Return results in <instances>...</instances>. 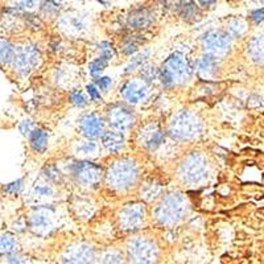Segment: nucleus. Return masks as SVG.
<instances>
[{"label":"nucleus","mask_w":264,"mask_h":264,"mask_svg":"<svg viewBox=\"0 0 264 264\" xmlns=\"http://www.w3.org/2000/svg\"><path fill=\"white\" fill-rule=\"evenodd\" d=\"M189 76H190V68H189L188 62L181 54H172L163 63L160 78L165 86L183 83V82L188 81Z\"/></svg>","instance_id":"obj_1"},{"label":"nucleus","mask_w":264,"mask_h":264,"mask_svg":"<svg viewBox=\"0 0 264 264\" xmlns=\"http://www.w3.org/2000/svg\"><path fill=\"white\" fill-rule=\"evenodd\" d=\"M138 170L136 165L131 161L123 160L117 163L108 172V181L118 189H126L135 183Z\"/></svg>","instance_id":"obj_2"},{"label":"nucleus","mask_w":264,"mask_h":264,"mask_svg":"<svg viewBox=\"0 0 264 264\" xmlns=\"http://www.w3.org/2000/svg\"><path fill=\"white\" fill-rule=\"evenodd\" d=\"M12 61L16 72L21 76H27L37 66L40 61V52L35 45H26L15 52Z\"/></svg>","instance_id":"obj_3"},{"label":"nucleus","mask_w":264,"mask_h":264,"mask_svg":"<svg viewBox=\"0 0 264 264\" xmlns=\"http://www.w3.org/2000/svg\"><path fill=\"white\" fill-rule=\"evenodd\" d=\"M200 131V123L193 115L188 113H181L173 119L170 124V134L173 138L179 140H189L194 138Z\"/></svg>","instance_id":"obj_4"},{"label":"nucleus","mask_w":264,"mask_h":264,"mask_svg":"<svg viewBox=\"0 0 264 264\" xmlns=\"http://www.w3.org/2000/svg\"><path fill=\"white\" fill-rule=\"evenodd\" d=\"M185 211V204L180 195L172 194L158 209V219L161 224H173L181 218Z\"/></svg>","instance_id":"obj_5"},{"label":"nucleus","mask_w":264,"mask_h":264,"mask_svg":"<svg viewBox=\"0 0 264 264\" xmlns=\"http://www.w3.org/2000/svg\"><path fill=\"white\" fill-rule=\"evenodd\" d=\"M131 260L135 264H152L156 258L155 246L148 240H135L128 249Z\"/></svg>","instance_id":"obj_6"},{"label":"nucleus","mask_w":264,"mask_h":264,"mask_svg":"<svg viewBox=\"0 0 264 264\" xmlns=\"http://www.w3.org/2000/svg\"><path fill=\"white\" fill-rule=\"evenodd\" d=\"M204 47L211 56L224 54L229 51L230 38L226 33L222 32H209L204 37Z\"/></svg>","instance_id":"obj_7"},{"label":"nucleus","mask_w":264,"mask_h":264,"mask_svg":"<svg viewBox=\"0 0 264 264\" xmlns=\"http://www.w3.org/2000/svg\"><path fill=\"white\" fill-rule=\"evenodd\" d=\"M183 176L189 183H198L206 176V163L200 156H192L184 163Z\"/></svg>","instance_id":"obj_8"},{"label":"nucleus","mask_w":264,"mask_h":264,"mask_svg":"<svg viewBox=\"0 0 264 264\" xmlns=\"http://www.w3.org/2000/svg\"><path fill=\"white\" fill-rule=\"evenodd\" d=\"M101 168L93 163H77L74 165V174L83 185H95L101 179Z\"/></svg>","instance_id":"obj_9"},{"label":"nucleus","mask_w":264,"mask_h":264,"mask_svg":"<svg viewBox=\"0 0 264 264\" xmlns=\"http://www.w3.org/2000/svg\"><path fill=\"white\" fill-rule=\"evenodd\" d=\"M122 94L124 97L126 101H128L129 103H139V102L144 101L148 95V87L145 85V82L143 81H129L127 82L126 85L123 86Z\"/></svg>","instance_id":"obj_10"},{"label":"nucleus","mask_w":264,"mask_h":264,"mask_svg":"<svg viewBox=\"0 0 264 264\" xmlns=\"http://www.w3.org/2000/svg\"><path fill=\"white\" fill-rule=\"evenodd\" d=\"M79 129L83 136L94 139L101 135V132L103 131V123L101 118L95 114H86L79 120Z\"/></svg>","instance_id":"obj_11"},{"label":"nucleus","mask_w":264,"mask_h":264,"mask_svg":"<svg viewBox=\"0 0 264 264\" xmlns=\"http://www.w3.org/2000/svg\"><path fill=\"white\" fill-rule=\"evenodd\" d=\"M134 123V117L128 110L118 107L110 111V124L117 131H124Z\"/></svg>","instance_id":"obj_12"},{"label":"nucleus","mask_w":264,"mask_h":264,"mask_svg":"<svg viewBox=\"0 0 264 264\" xmlns=\"http://www.w3.org/2000/svg\"><path fill=\"white\" fill-rule=\"evenodd\" d=\"M142 138L143 144L148 149H156L163 143L164 134L160 129V127L156 126V124H152V126L147 127L144 131H142Z\"/></svg>","instance_id":"obj_13"},{"label":"nucleus","mask_w":264,"mask_h":264,"mask_svg":"<svg viewBox=\"0 0 264 264\" xmlns=\"http://www.w3.org/2000/svg\"><path fill=\"white\" fill-rule=\"evenodd\" d=\"M143 217H144V211L139 208L138 205H134V206L123 211L122 224L124 225V229H136L139 225L142 224Z\"/></svg>","instance_id":"obj_14"},{"label":"nucleus","mask_w":264,"mask_h":264,"mask_svg":"<svg viewBox=\"0 0 264 264\" xmlns=\"http://www.w3.org/2000/svg\"><path fill=\"white\" fill-rule=\"evenodd\" d=\"M94 259V252L87 246H79L77 250L70 251L69 256L65 259L68 264H90Z\"/></svg>","instance_id":"obj_15"},{"label":"nucleus","mask_w":264,"mask_h":264,"mask_svg":"<svg viewBox=\"0 0 264 264\" xmlns=\"http://www.w3.org/2000/svg\"><path fill=\"white\" fill-rule=\"evenodd\" d=\"M102 142L110 152H118L124 144V136L119 131H108L103 135Z\"/></svg>","instance_id":"obj_16"},{"label":"nucleus","mask_w":264,"mask_h":264,"mask_svg":"<svg viewBox=\"0 0 264 264\" xmlns=\"http://www.w3.org/2000/svg\"><path fill=\"white\" fill-rule=\"evenodd\" d=\"M249 52L255 62L264 65V35L256 36L250 41Z\"/></svg>","instance_id":"obj_17"},{"label":"nucleus","mask_w":264,"mask_h":264,"mask_svg":"<svg viewBox=\"0 0 264 264\" xmlns=\"http://www.w3.org/2000/svg\"><path fill=\"white\" fill-rule=\"evenodd\" d=\"M152 15L147 10H139L128 17V26L131 28H145L152 23Z\"/></svg>","instance_id":"obj_18"},{"label":"nucleus","mask_w":264,"mask_h":264,"mask_svg":"<svg viewBox=\"0 0 264 264\" xmlns=\"http://www.w3.org/2000/svg\"><path fill=\"white\" fill-rule=\"evenodd\" d=\"M218 68V60L215 56H211V54H206L198 62V72L202 76H210V74H214L215 70Z\"/></svg>","instance_id":"obj_19"},{"label":"nucleus","mask_w":264,"mask_h":264,"mask_svg":"<svg viewBox=\"0 0 264 264\" xmlns=\"http://www.w3.org/2000/svg\"><path fill=\"white\" fill-rule=\"evenodd\" d=\"M48 145V134L44 129H33L31 134V147L36 152H44Z\"/></svg>","instance_id":"obj_20"},{"label":"nucleus","mask_w":264,"mask_h":264,"mask_svg":"<svg viewBox=\"0 0 264 264\" xmlns=\"http://www.w3.org/2000/svg\"><path fill=\"white\" fill-rule=\"evenodd\" d=\"M32 226L38 231H45L52 226L51 215L47 211H37L32 215Z\"/></svg>","instance_id":"obj_21"},{"label":"nucleus","mask_w":264,"mask_h":264,"mask_svg":"<svg viewBox=\"0 0 264 264\" xmlns=\"http://www.w3.org/2000/svg\"><path fill=\"white\" fill-rule=\"evenodd\" d=\"M177 12L179 15L185 20H194L197 19V16L200 15L198 13V8L194 3L192 2H185V3H179L177 6Z\"/></svg>","instance_id":"obj_22"},{"label":"nucleus","mask_w":264,"mask_h":264,"mask_svg":"<svg viewBox=\"0 0 264 264\" xmlns=\"http://www.w3.org/2000/svg\"><path fill=\"white\" fill-rule=\"evenodd\" d=\"M13 54H15V49L10 41L0 38V65L10 63L13 60Z\"/></svg>","instance_id":"obj_23"},{"label":"nucleus","mask_w":264,"mask_h":264,"mask_svg":"<svg viewBox=\"0 0 264 264\" xmlns=\"http://www.w3.org/2000/svg\"><path fill=\"white\" fill-rule=\"evenodd\" d=\"M16 243L15 238L10 234H3V235H0V252L2 254H11L16 250Z\"/></svg>","instance_id":"obj_24"},{"label":"nucleus","mask_w":264,"mask_h":264,"mask_svg":"<svg viewBox=\"0 0 264 264\" xmlns=\"http://www.w3.org/2000/svg\"><path fill=\"white\" fill-rule=\"evenodd\" d=\"M148 54H149V53H148V52H144V53H140V54H139V56L134 57V58H132V60H131V62H129L128 65H127L126 73L132 72V70H135L136 68H138V66L142 65V63L145 61V58H147V57H148Z\"/></svg>","instance_id":"obj_25"},{"label":"nucleus","mask_w":264,"mask_h":264,"mask_svg":"<svg viewBox=\"0 0 264 264\" xmlns=\"http://www.w3.org/2000/svg\"><path fill=\"white\" fill-rule=\"evenodd\" d=\"M106 65H107V61L102 60L101 57H99V58H97V60H94L92 63H90V73H92L94 77H97L99 73L103 72Z\"/></svg>","instance_id":"obj_26"},{"label":"nucleus","mask_w":264,"mask_h":264,"mask_svg":"<svg viewBox=\"0 0 264 264\" xmlns=\"http://www.w3.org/2000/svg\"><path fill=\"white\" fill-rule=\"evenodd\" d=\"M158 74L159 73L155 66H145V68H142V76L144 81H155Z\"/></svg>","instance_id":"obj_27"},{"label":"nucleus","mask_w":264,"mask_h":264,"mask_svg":"<svg viewBox=\"0 0 264 264\" xmlns=\"http://www.w3.org/2000/svg\"><path fill=\"white\" fill-rule=\"evenodd\" d=\"M23 188V180H17L15 183H11L8 185L4 186V192L8 193L11 195H15V194H19L20 190Z\"/></svg>","instance_id":"obj_28"},{"label":"nucleus","mask_w":264,"mask_h":264,"mask_svg":"<svg viewBox=\"0 0 264 264\" xmlns=\"http://www.w3.org/2000/svg\"><path fill=\"white\" fill-rule=\"evenodd\" d=\"M245 32V24L240 21H233L229 26V33L231 36H240Z\"/></svg>","instance_id":"obj_29"},{"label":"nucleus","mask_w":264,"mask_h":264,"mask_svg":"<svg viewBox=\"0 0 264 264\" xmlns=\"http://www.w3.org/2000/svg\"><path fill=\"white\" fill-rule=\"evenodd\" d=\"M70 101L72 103H74L76 106H85L87 102H86V98L83 97L81 92H72L70 93Z\"/></svg>","instance_id":"obj_30"},{"label":"nucleus","mask_w":264,"mask_h":264,"mask_svg":"<svg viewBox=\"0 0 264 264\" xmlns=\"http://www.w3.org/2000/svg\"><path fill=\"white\" fill-rule=\"evenodd\" d=\"M35 194L38 197H51L53 194V190H52L51 186L38 185L35 188Z\"/></svg>","instance_id":"obj_31"},{"label":"nucleus","mask_w":264,"mask_h":264,"mask_svg":"<svg viewBox=\"0 0 264 264\" xmlns=\"http://www.w3.org/2000/svg\"><path fill=\"white\" fill-rule=\"evenodd\" d=\"M19 131L21 132L23 135H29L33 131V124H32L31 120H23L19 126Z\"/></svg>","instance_id":"obj_32"},{"label":"nucleus","mask_w":264,"mask_h":264,"mask_svg":"<svg viewBox=\"0 0 264 264\" xmlns=\"http://www.w3.org/2000/svg\"><path fill=\"white\" fill-rule=\"evenodd\" d=\"M78 151L81 152L82 155H90L93 152L97 151V147H95L94 143H85V144H82L81 147L78 148Z\"/></svg>","instance_id":"obj_33"},{"label":"nucleus","mask_w":264,"mask_h":264,"mask_svg":"<svg viewBox=\"0 0 264 264\" xmlns=\"http://www.w3.org/2000/svg\"><path fill=\"white\" fill-rule=\"evenodd\" d=\"M102 264H123V263H122V260H120V258L118 256V255L108 254L103 258V260H102Z\"/></svg>","instance_id":"obj_34"},{"label":"nucleus","mask_w":264,"mask_h":264,"mask_svg":"<svg viewBox=\"0 0 264 264\" xmlns=\"http://www.w3.org/2000/svg\"><path fill=\"white\" fill-rule=\"evenodd\" d=\"M87 93L89 95H90V98H92L93 101H98V99H101V93L98 92V87L95 85H87Z\"/></svg>","instance_id":"obj_35"},{"label":"nucleus","mask_w":264,"mask_h":264,"mask_svg":"<svg viewBox=\"0 0 264 264\" xmlns=\"http://www.w3.org/2000/svg\"><path fill=\"white\" fill-rule=\"evenodd\" d=\"M97 85L101 90H107L111 86V79L108 77H99L97 78Z\"/></svg>","instance_id":"obj_36"},{"label":"nucleus","mask_w":264,"mask_h":264,"mask_svg":"<svg viewBox=\"0 0 264 264\" xmlns=\"http://www.w3.org/2000/svg\"><path fill=\"white\" fill-rule=\"evenodd\" d=\"M252 19L256 23H260L264 20V10H258L252 12Z\"/></svg>","instance_id":"obj_37"}]
</instances>
